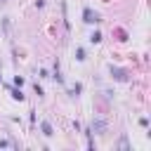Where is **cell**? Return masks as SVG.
Masks as SVG:
<instances>
[{"mask_svg":"<svg viewBox=\"0 0 151 151\" xmlns=\"http://www.w3.org/2000/svg\"><path fill=\"white\" fill-rule=\"evenodd\" d=\"M0 85H2V76H0Z\"/></svg>","mask_w":151,"mask_h":151,"instance_id":"cell-17","label":"cell"},{"mask_svg":"<svg viewBox=\"0 0 151 151\" xmlns=\"http://www.w3.org/2000/svg\"><path fill=\"white\" fill-rule=\"evenodd\" d=\"M139 125H142V127H149V118H146V116H144V118H139Z\"/></svg>","mask_w":151,"mask_h":151,"instance_id":"cell-12","label":"cell"},{"mask_svg":"<svg viewBox=\"0 0 151 151\" xmlns=\"http://www.w3.org/2000/svg\"><path fill=\"white\" fill-rule=\"evenodd\" d=\"M24 83H26V80H24V78H21V76H14V85H17V87H21V85H24Z\"/></svg>","mask_w":151,"mask_h":151,"instance_id":"cell-10","label":"cell"},{"mask_svg":"<svg viewBox=\"0 0 151 151\" xmlns=\"http://www.w3.org/2000/svg\"><path fill=\"white\" fill-rule=\"evenodd\" d=\"M111 73H113L116 80H127V71H123V68H113L111 66Z\"/></svg>","mask_w":151,"mask_h":151,"instance_id":"cell-3","label":"cell"},{"mask_svg":"<svg viewBox=\"0 0 151 151\" xmlns=\"http://www.w3.org/2000/svg\"><path fill=\"white\" fill-rule=\"evenodd\" d=\"M35 7H38V9H42V7H45V0H35Z\"/></svg>","mask_w":151,"mask_h":151,"instance_id":"cell-14","label":"cell"},{"mask_svg":"<svg viewBox=\"0 0 151 151\" xmlns=\"http://www.w3.org/2000/svg\"><path fill=\"white\" fill-rule=\"evenodd\" d=\"M7 146H9V142L7 139H0V149H7Z\"/></svg>","mask_w":151,"mask_h":151,"instance_id":"cell-15","label":"cell"},{"mask_svg":"<svg viewBox=\"0 0 151 151\" xmlns=\"http://www.w3.org/2000/svg\"><path fill=\"white\" fill-rule=\"evenodd\" d=\"M5 2H7V0H0V5H5Z\"/></svg>","mask_w":151,"mask_h":151,"instance_id":"cell-16","label":"cell"},{"mask_svg":"<svg viewBox=\"0 0 151 151\" xmlns=\"http://www.w3.org/2000/svg\"><path fill=\"white\" fill-rule=\"evenodd\" d=\"M33 90H35V94H38V97H42V87H40V85H38V83H35V85H33Z\"/></svg>","mask_w":151,"mask_h":151,"instance_id":"cell-11","label":"cell"},{"mask_svg":"<svg viewBox=\"0 0 151 151\" xmlns=\"http://www.w3.org/2000/svg\"><path fill=\"white\" fill-rule=\"evenodd\" d=\"M80 92H83V83H73V87H71V97H80Z\"/></svg>","mask_w":151,"mask_h":151,"instance_id":"cell-7","label":"cell"},{"mask_svg":"<svg viewBox=\"0 0 151 151\" xmlns=\"http://www.w3.org/2000/svg\"><path fill=\"white\" fill-rule=\"evenodd\" d=\"M83 21H85V24H99V21H101V14L94 12L92 7H85V9H83Z\"/></svg>","mask_w":151,"mask_h":151,"instance_id":"cell-1","label":"cell"},{"mask_svg":"<svg viewBox=\"0 0 151 151\" xmlns=\"http://www.w3.org/2000/svg\"><path fill=\"white\" fill-rule=\"evenodd\" d=\"M40 130H42V134H45V137H52V134H54V130H52V125H50L47 120H42V123H40Z\"/></svg>","mask_w":151,"mask_h":151,"instance_id":"cell-4","label":"cell"},{"mask_svg":"<svg viewBox=\"0 0 151 151\" xmlns=\"http://www.w3.org/2000/svg\"><path fill=\"white\" fill-rule=\"evenodd\" d=\"M50 78H54L57 83H64V78H61V71H59V61H54V76H50Z\"/></svg>","mask_w":151,"mask_h":151,"instance_id":"cell-6","label":"cell"},{"mask_svg":"<svg viewBox=\"0 0 151 151\" xmlns=\"http://www.w3.org/2000/svg\"><path fill=\"white\" fill-rule=\"evenodd\" d=\"M9 92H12V99H14V101H24V99H26V94H24L21 87H17V85L9 87Z\"/></svg>","mask_w":151,"mask_h":151,"instance_id":"cell-2","label":"cell"},{"mask_svg":"<svg viewBox=\"0 0 151 151\" xmlns=\"http://www.w3.org/2000/svg\"><path fill=\"white\" fill-rule=\"evenodd\" d=\"M104 127H106V125H104V120H94V123H92V130H99V132H101Z\"/></svg>","mask_w":151,"mask_h":151,"instance_id":"cell-9","label":"cell"},{"mask_svg":"<svg viewBox=\"0 0 151 151\" xmlns=\"http://www.w3.org/2000/svg\"><path fill=\"white\" fill-rule=\"evenodd\" d=\"M101 38H104V35H101L99 31H92V35H90V42H94V45H97V42H101Z\"/></svg>","mask_w":151,"mask_h":151,"instance_id":"cell-8","label":"cell"},{"mask_svg":"<svg viewBox=\"0 0 151 151\" xmlns=\"http://www.w3.org/2000/svg\"><path fill=\"white\" fill-rule=\"evenodd\" d=\"M40 78H50V71L47 68H40Z\"/></svg>","mask_w":151,"mask_h":151,"instance_id":"cell-13","label":"cell"},{"mask_svg":"<svg viewBox=\"0 0 151 151\" xmlns=\"http://www.w3.org/2000/svg\"><path fill=\"white\" fill-rule=\"evenodd\" d=\"M85 59H87L85 47H76V61H85Z\"/></svg>","mask_w":151,"mask_h":151,"instance_id":"cell-5","label":"cell"}]
</instances>
